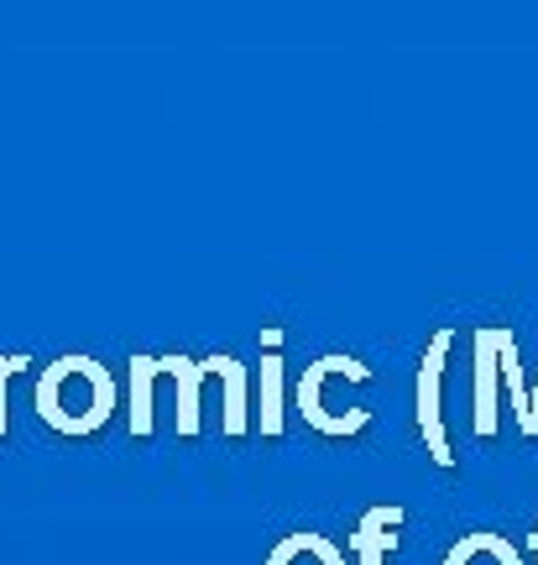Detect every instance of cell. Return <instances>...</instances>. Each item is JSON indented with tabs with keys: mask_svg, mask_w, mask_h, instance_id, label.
I'll return each instance as SVG.
<instances>
[{
	"mask_svg": "<svg viewBox=\"0 0 538 565\" xmlns=\"http://www.w3.org/2000/svg\"><path fill=\"white\" fill-rule=\"evenodd\" d=\"M120 408V387L116 372L100 362V356H58V362L42 366L37 377V419L47 429H58L68 440H89L100 435L105 424L116 419Z\"/></svg>",
	"mask_w": 538,
	"mask_h": 565,
	"instance_id": "obj_1",
	"label": "cell"
},
{
	"mask_svg": "<svg viewBox=\"0 0 538 565\" xmlns=\"http://www.w3.org/2000/svg\"><path fill=\"white\" fill-rule=\"evenodd\" d=\"M340 377H345V383H351V377L366 383V377H372V366L356 362V356L330 351V356H320V362L303 366L299 393H293V398H299V414H303L309 429H320V435H330V440H351V435H361V429L372 424V408H356V414H351V408H340L335 393H330Z\"/></svg>",
	"mask_w": 538,
	"mask_h": 565,
	"instance_id": "obj_2",
	"label": "cell"
},
{
	"mask_svg": "<svg viewBox=\"0 0 538 565\" xmlns=\"http://www.w3.org/2000/svg\"><path fill=\"white\" fill-rule=\"evenodd\" d=\"M450 351H455V330L444 324L434 330V341L423 351L419 362V393H413V408H419V435H423V450L439 471H455L460 456L450 445V429H444V366H450Z\"/></svg>",
	"mask_w": 538,
	"mask_h": 565,
	"instance_id": "obj_3",
	"label": "cell"
},
{
	"mask_svg": "<svg viewBox=\"0 0 538 565\" xmlns=\"http://www.w3.org/2000/svg\"><path fill=\"white\" fill-rule=\"evenodd\" d=\"M502 362H497V324H481L471 335V435L476 440H497L502 404H497Z\"/></svg>",
	"mask_w": 538,
	"mask_h": 565,
	"instance_id": "obj_4",
	"label": "cell"
},
{
	"mask_svg": "<svg viewBox=\"0 0 538 565\" xmlns=\"http://www.w3.org/2000/svg\"><path fill=\"white\" fill-rule=\"evenodd\" d=\"M408 524V508L402 503H377V508H366L361 513V524L356 534L345 540V550L356 555V565H387V555L398 550V529Z\"/></svg>",
	"mask_w": 538,
	"mask_h": 565,
	"instance_id": "obj_5",
	"label": "cell"
},
{
	"mask_svg": "<svg viewBox=\"0 0 538 565\" xmlns=\"http://www.w3.org/2000/svg\"><path fill=\"white\" fill-rule=\"evenodd\" d=\"M497 362H502V383L513 393V424H518L523 440H538V424H534V393L523 383V351H518V335L497 324Z\"/></svg>",
	"mask_w": 538,
	"mask_h": 565,
	"instance_id": "obj_6",
	"label": "cell"
},
{
	"mask_svg": "<svg viewBox=\"0 0 538 565\" xmlns=\"http://www.w3.org/2000/svg\"><path fill=\"white\" fill-rule=\"evenodd\" d=\"M209 362V377H219L225 383V414H219V429L230 435V440H240L246 429H251V404H246V366L236 362V356H204Z\"/></svg>",
	"mask_w": 538,
	"mask_h": 565,
	"instance_id": "obj_7",
	"label": "cell"
},
{
	"mask_svg": "<svg viewBox=\"0 0 538 565\" xmlns=\"http://www.w3.org/2000/svg\"><path fill=\"white\" fill-rule=\"evenodd\" d=\"M282 351H267L261 356V383H257V429L267 440H278L288 429V408H282V387H288V372H282Z\"/></svg>",
	"mask_w": 538,
	"mask_h": 565,
	"instance_id": "obj_8",
	"label": "cell"
},
{
	"mask_svg": "<svg viewBox=\"0 0 538 565\" xmlns=\"http://www.w3.org/2000/svg\"><path fill=\"white\" fill-rule=\"evenodd\" d=\"M444 565H523L518 545L507 534H486V529H471L460 534L455 545L444 550Z\"/></svg>",
	"mask_w": 538,
	"mask_h": 565,
	"instance_id": "obj_9",
	"label": "cell"
},
{
	"mask_svg": "<svg viewBox=\"0 0 538 565\" xmlns=\"http://www.w3.org/2000/svg\"><path fill=\"white\" fill-rule=\"evenodd\" d=\"M261 565H345V550L330 545L324 534L299 529V534H282L278 545L267 550V561Z\"/></svg>",
	"mask_w": 538,
	"mask_h": 565,
	"instance_id": "obj_10",
	"label": "cell"
},
{
	"mask_svg": "<svg viewBox=\"0 0 538 565\" xmlns=\"http://www.w3.org/2000/svg\"><path fill=\"white\" fill-rule=\"evenodd\" d=\"M21 366H32V356H0V435H6V383L17 377Z\"/></svg>",
	"mask_w": 538,
	"mask_h": 565,
	"instance_id": "obj_11",
	"label": "cell"
},
{
	"mask_svg": "<svg viewBox=\"0 0 538 565\" xmlns=\"http://www.w3.org/2000/svg\"><path fill=\"white\" fill-rule=\"evenodd\" d=\"M534 565H538V524H534Z\"/></svg>",
	"mask_w": 538,
	"mask_h": 565,
	"instance_id": "obj_12",
	"label": "cell"
},
{
	"mask_svg": "<svg viewBox=\"0 0 538 565\" xmlns=\"http://www.w3.org/2000/svg\"><path fill=\"white\" fill-rule=\"evenodd\" d=\"M534 424H538V387H534Z\"/></svg>",
	"mask_w": 538,
	"mask_h": 565,
	"instance_id": "obj_13",
	"label": "cell"
}]
</instances>
